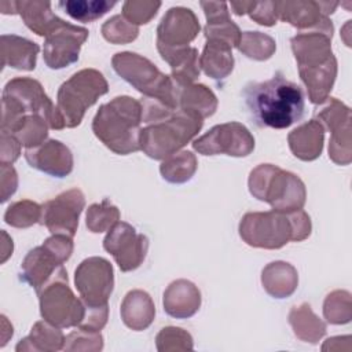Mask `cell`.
Masks as SVG:
<instances>
[{
	"mask_svg": "<svg viewBox=\"0 0 352 352\" xmlns=\"http://www.w3.org/2000/svg\"><path fill=\"white\" fill-rule=\"evenodd\" d=\"M88 30L66 22L45 37L43 58L50 69H63L78 60L81 45L88 38Z\"/></svg>",
	"mask_w": 352,
	"mask_h": 352,
	"instance_id": "obj_17",
	"label": "cell"
},
{
	"mask_svg": "<svg viewBox=\"0 0 352 352\" xmlns=\"http://www.w3.org/2000/svg\"><path fill=\"white\" fill-rule=\"evenodd\" d=\"M120 219V210L109 199L100 204H92L87 212V227L91 232H103L110 230Z\"/></svg>",
	"mask_w": 352,
	"mask_h": 352,
	"instance_id": "obj_38",
	"label": "cell"
},
{
	"mask_svg": "<svg viewBox=\"0 0 352 352\" xmlns=\"http://www.w3.org/2000/svg\"><path fill=\"white\" fill-rule=\"evenodd\" d=\"M74 283L82 302L91 307L106 305L114 287L113 267L103 257H88L76 268Z\"/></svg>",
	"mask_w": 352,
	"mask_h": 352,
	"instance_id": "obj_12",
	"label": "cell"
},
{
	"mask_svg": "<svg viewBox=\"0 0 352 352\" xmlns=\"http://www.w3.org/2000/svg\"><path fill=\"white\" fill-rule=\"evenodd\" d=\"M169 341H180L183 349H192L191 336L180 327H165L157 336V349L165 351L172 349Z\"/></svg>",
	"mask_w": 352,
	"mask_h": 352,
	"instance_id": "obj_43",
	"label": "cell"
},
{
	"mask_svg": "<svg viewBox=\"0 0 352 352\" xmlns=\"http://www.w3.org/2000/svg\"><path fill=\"white\" fill-rule=\"evenodd\" d=\"M85 307V314L78 324V329L87 330V331H100L106 322H107V315H109V305H100V307H91L84 302Z\"/></svg>",
	"mask_w": 352,
	"mask_h": 352,
	"instance_id": "obj_42",
	"label": "cell"
},
{
	"mask_svg": "<svg viewBox=\"0 0 352 352\" xmlns=\"http://www.w3.org/2000/svg\"><path fill=\"white\" fill-rule=\"evenodd\" d=\"M1 202H6L12 195L18 186L16 172L11 165L1 164Z\"/></svg>",
	"mask_w": 352,
	"mask_h": 352,
	"instance_id": "obj_46",
	"label": "cell"
},
{
	"mask_svg": "<svg viewBox=\"0 0 352 352\" xmlns=\"http://www.w3.org/2000/svg\"><path fill=\"white\" fill-rule=\"evenodd\" d=\"M261 283L270 296L275 298H285L292 296L297 289L298 275L292 264L274 261L263 270Z\"/></svg>",
	"mask_w": 352,
	"mask_h": 352,
	"instance_id": "obj_29",
	"label": "cell"
},
{
	"mask_svg": "<svg viewBox=\"0 0 352 352\" xmlns=\"http://www.w3.org/2000/svg\"><path fill=\"white\" fill-rule=\"evenodd\" d=\"M25 158L32 168L55 177H65L73 170L72 151L55 139H50L37 147L26 148Z\"/></svg>",
	"mask_w": 352,
	"mask_h": 352,
	"instance_id": "obj_19",
	"label": "cell"
},
{
	"mask_svg": "<svg viewBox=\"0 0 352 352\" xmlns=\"http://www.w3.org/2000/svg\"><path fill=\"white\" fill-rule=\"evenodd\" d=\"M248 111L260 128L283 129L304 116L305 99L300 85L280 72L263 82H249L242 91Z\"/></svg>",
	"mask_w": 352,
	"mask_h": 352,
	"instance_id": "obj_2",
	"label": "cell"
},
{
	"mask_svg": "<svg viewBox=\"0 0 352 352\" xmlns=\"http://www.w3.org/2000/svg\"><path fill=\"white\" fill-rule=\"evenodd\" d=\"M192 147L204 155L227 154L231 157H246L254 148V138L245 125L231 121L214 125L205 135L195 139Z\"/></svg>",
	"mask_w": 352,
	"mask_h": 352,
	"instance_id": "obj_11",
	"label": "cell"
},
{
	"mask_svg": "<svg viewBox=\"0 0 352 352\" xmlns=\"http://www.w3.org/2000/svg\"><path fill=\"white\" fill-rule=\"evenodd\" d=\"M73 253V238L67 235H52L41 246L32 249L21 264V279L36 292L48 282L66 272L63 263Z\"/></svg>",
	"mask_w": 352,
	"mask_h": 352,
	"instance_id": "obj_9",
	"label": "cell"
},
{
	"mask_svg": "<svg viewBox=\"0 0 352 352\" xmlns=\"http://www.w3.org/2000/svg\"><path fill=\"white\" fill-rule=\"evenodd\" d=\"M319 121L331 132L329 157L338 165L351 162V110L336 98L318 113ZM323 126V128H324Z\"/></svg>",
	"mask_w": 352,
	"mask_h": 352,
	"instance_id": "obj_16",
	"label": "cell"
},
{
	"mask_svg": "<svg viewBox=\"0 0 352 352\" xmlns=\"http://www.w3.org/2000/svg\"><path fill=\"white\" fill-rule=\"evenodd\" d=\"M0 11L3 14H16V3L15 1H1Z\"/></svg>",
	"mask_w": 352,
	"mask_h": 352,
	"instance_id": "obj_48",
	"label": "cell"
},
{
	"mask_svg": "<svg viewBox=\"0 0 352 352\" xmlns=\"http://www.w3.org/2000/svg\"><path fill=\"white\" fill-rule=\"evenodd\" d=\"M122 322L132 330L140 331L147 329L155 315V307L148 296L143 290H131L126 293L121 302Z\"/></svg>",
	"mask_w": 352,
	"mask_h": 352,
	"instance_id": "obj_26",
	"label": "cell"
},
{
	"mask_svg": "<svg viewBox=\"0 0 352 352\" xmlns=\"http://www.w3.org/2000/svg\"><path fill=\"white\" fill-rule=\"evenodd\" d=\"M323 136V125L318 120H311L289 133V147L297 158L302 161H314L322 153Z\"/></svg>",
	"mask_w": 352,
	"mask_h": 352,
	"instance_id": "obj_22",
	"label": "cell"
},
{
	"mask_svg": "<svg viewBox=\"0 0 352 352\" xmlns=\"http://www.w3.org/2000/svg\"><path fill=\"white\" fill-rule=\"evenodd\" d=\"M103 248L118 264L122 272L133 271L144 261L148 250V238L136 232V228L125 221H117L107 232Z\"/></svg>",
	"mask_w": 352,
	"mask_h": 352,
	"instance_id": "obj_13",
	"label": "cell"
},
{
	"mask_svg": "<svg viewBox=\"0 0 352 352\" xmlns=\"http://www.w3.org/2000/svg\"><path fill=\"white\" fill-rule=\"evenodd\" d=\"M199 22L192 10L186 7H172L162 16L157 28V47L183 48L197 37Z\"/></svg>",
	"mask_w": 352,
	"mask_h": 352,
	"instance_id": "obj_18",
	"label": "cell"
},
{
	"mask_svg": "<svg viewBox=\"0 0 352 352\" xmlns=\"http://www.w3.org/2000/svg\"><path fill=\"white\" fill-rule=\"evenodd\" d=\"M253 4H254V1H231L230 3L231 8H232V12L236 14V15L249 14Z\"/></svg>",
	"mask_w": 352,
	"mask_h": 352,
	"instance_id": "obj_47",
	"label": "cell"
},
{
	"mask_svg": "<svg viewBox=\"0 0 352 352\" xmlns=\"http://www.w3.org/2000/svg\"><path fill=\"white\" fill-rule=\"evenodd\" d=\"M311 234V219L302 210L282 213L249 212L239 223L241 238L253 248L279 249L289 241L300 242Z\"/></svg>",
	"mask_w": 352,
	"mask_h": 352,
	"instance_id": "obj_4",
	"label": "cell"
},
{
	"mask_svg": "<svg viewBox=\"0 0 352 352\" xmlns=\"http://www.w3.org/2000/svg\"><path fill=\"white\" fill-rule=\"evenodd\" d=\"M65 336L56 326L45 322H37L32 327V333L21 340L16 351H58L63 349Z\"/></svg>",
	"mask_w": 352,
	"mask_h": 352,
	"instance_id": "obj_31",
	"label": "cell"
},
{
	"mask_svg": "<svg viewBox=\"0 0 352 352\" xmlns=\"http://www.w3.org/2000/svg\"><path fill=\"white\" fill-rule=\"evenodd\" d=\"M116 73L129 82L144 98H151L164 104L177 109L175 99V81L170 76L160 72L147 58L135 52H118L111 59Z\"/></svg>",
	"mask_w": 352,
	"mask_h": 352,
	"instance_id": "obj_7",
	"label": "cell"
},
{
	"mask_svg": "<svg viewBox=\"0 0 352 352\" xmlns=\"http://www.w3.org/2000/svg\"><path fill=\"white\" fill-rule=\"evenodd\" d=\"M0 48L3 67L10 66L19 70H33L36 67L38 44L15 34H3Z\"/></svg>",
	"mask_w": 352,
	"mask_h": 352,
	"instance_id": "obj_23",
	"label": "cell"
},
{
	"mask_svg": "<svg viewBox=\"0 0 352 352\" xmlns=\"http://www.w3.org/2000/svg\"><path fill=\"white\" fill-rule=\"evenodd\" d=\"M16 14L21 15L25 25L37 36L47 37L66 21L56 16L51 10L50 1H15Z\"/></svg>",
	"mask_w": 352,
	"mask_h": 352,
	"instance_id": "obj_24",
	"label": "cell"
},
{
	"mask_svg": "<svg viewBox=\"0 0 352 352\" xmlns=\"http://www.w3.org/2000/svg\"><path fill=\"white\" fill-rule=\"evenodd\" d=\"M40 312L44 320L56 327H72L81 323L85 307L67 285V272L60 274L37 292Z\"/></svg>",
	"mask_w": 352,
	"mask_h": 352,
	"instance_id": "obj_10",
	"label": "cell"
},
{
	"mask_svg": "<svg viewBox=\"0 0 352 352\" xmlns=\"http://www.w3.org/2000/svg\"><path fill=\"white\" fill-rule=\"evenodd\" d=\"M29 114L41 116L52 129H63L65 121L58 107L44 92L37 80L16 77L3 89L1 131L14 133Z\"/></svg>",
	"mask_w": 352,
	"mask_h": 352,
	"instance_id": "obj_5",
	"label": "cell"
},
{
	"mask_svg": "<svg viewBox=\"0 0 352 352\" xmlns=\"http://www.w3.org/2000/svg\"><path fill=\"white\" fill-rule=\"evenodd\" d=\"M205 16V37L206 40H221L231 48L238 47L242 32L230 18L228 4L224 1H201Z\"/></svg>",
	"mask_w": 352,
	"mask_h": 352,
	"instance_id": "obj_20",
	"label": "cell"
},
{
	"mask_svg": "<svg viewBox=\"0 0 352 352\" xmlns=\"http://www.w3.org/2000/svg\"><path fill=\"white\" fill-rule=\"evenodd\" d=\"M84 205L85 198L81 190H67L41 205L40 224L45 226L52 235H67L73 238Z\"/></svg>",
	"mask_w": 352,
	"mask_h": 352,
	"instance_id": "obj_14",
	"label": "cell"
},
{
	"mask_svg": "<svg viewBox=\"0 0 352 352\" xmlns=\"http://www.w3.org/2000/svg\"><path fill=\"white\" fill-rule=\"evenodd\" d=\"M161 58L169 63L172 69V78L177 84H192L199 77V58L194 47L183 48H164L157 47Z\"/></svg>",
	"mask_w": 352,
	"mask_h": 352,
	"instance_id": "obj_27",
	"label": "cell"
},
{
	"mask_svg": "<svg viewBox=\"0 0 352 352\" xmlns=\"http://www.w3.org/2000/svg\"><path fill=\"white\" fill-rule=\"evenodd\" d=\"M289 323L292 324L294 334L309 342H318L326 333V324L312 312L308 304L294 307L289 314Z\"/></svg>",
	"mask_w": 352,
	"mask_h": 352,
	"instance_id": "obj_32",
	"label": "cell"
},
{
	"mask_svg": "<svg viewBox=\"0 0 352 352\" xmlns=\"http://www.w3.org/2000/svg\"><path fill=\"white\" fill-rule=\"evenodd\" d=\"M143 121L140 150L153 160H165L177 153L202 128L204 118L192 111L172 109L151 98H142Z\"/></svg>",
	"mask_w": 352,
	"mask_h": 352,
	"instance_id": "obj_1",
	"label": "cell"
},
{
	"mask_svg": "<svg viewBox=\"0 0 352 352\" xmlns=\"http://www.w3.org/2000/svg\"><path fill=\"white\" fill-rule=\"evenodd\" d=\"M175 99L177 109L197 113L202 118L213 116L217 109L214 94L202 84L175 82Z\"/></svg>",
	"mask_w": 352,
	"mask_h": 352,
	"instance_id": "obj_25",
	"label": "cell"
},
{
	"mask_svg": "<svg viewBox=\"0 0 352 352\" xmlns=\"http://www.w3.org/2000/svg\"><path fill=\"white\" fill-rule=\"evenodd\" d=\"M323 314L329 323H348L351 320V294L344 290L330 293L324 300Z\"/></svg>",
	"mask_w": 352,
	"mask_h": 352,
	"instance_id": "obj_39",
	"label": "cell"
},
{
	"mask_svg": "<svg viewBox=\"0 0 352 352\" xmlns=\"http://www.w3.org/2000/svg\"><path fill=\"white\" fill-rule=\"evenodd\" d=\"M199 66L213 80L226 78L234 69V56L231 47L221 40H206Z\"/></svg>",
	"mask_w": 352,
	"mask_h": 352,
	"instance_id": "obj_30",
	"label": "cell"
},
{
	"mask_svg": "<svg viewBox=\"0 0 352 352\" xmlns=\"http://www.w3.org/2000/svg\"><path fill=\"white\" fill-rule=\"evenodd\" d=\"M197 157L191 151L184 150L165 158L160 166V172L164 180L180 184L188 182L192 177V175L197 170Z\"/></svg>",
	"mask_w": 352,
	"mask_h": 352,
	"instance_id": "obj_33",
	"label": "cell"
},
{
	"mask_svg": "<svg viewBox=\"0 0 352 352\" xmlns=\"http://www.w3.org/2000/svg\"><path fill=\"white\" fill-rule=\"evenodd\" d=\"M48 122L41 116L29 114L25 117L22 125L10 135L15 136L22 146L33 148L44 143V139L48 135Z\"/></svg>",
	"mask_w": 352,
	"mask_h": 352,
	"instance_id": "obj_36",
	"label": "cell"
},
{
	"mask_svg": "<svg viewBox=\"0 0 352 352\" xmlns=\"http://www.w3.org/2000/svg\"><path fill=\"white\" fill-rule=\"evenodd\" d=\"M107 91L106 78L95 69H82L65 81L58 91L56 107L66 128L80 125L88 107L95 104L98 98L107 94Z\"/></svg>",
	"mask_w": 352,
	"mask_h": 352,
	"instance_id": "obj_8",
	"label": "cell"
},
{
	"mask_svg": "<svg viewBox=\"0 0 352 352\" xmlns=\"http://www.w3.org/2000/svg\"><path fill=\"white\" fill-rule=\"evenodd\" d=\"M337 6V1H275L278 19L289 22L297 29L320 30L331 36L334 28L327 15L333 14Z\"/></svg>",
	"mask_w": 352,
	"mask_h": 352,
	"instance_id": "obj_15",
	"label": "cell"
},
{
	"mask_svg": "<svg viewBox=\"0 0 352 352\" xmlns=\"http://www.w3.org/2000/svg\"><path fill=\"white\" fill-rule=\"evenodd\" d=\"M298 73L307 87L309 100L314 104H320L329 99V94L336 81L337 59L334 56L324 65L311 69H300Z\"/></svg>",
	"mask_w": 352,
	"mask_h": 352,
	"instance_id": "obj_28",
	"label": "cell"
},
{
	"mask_svg": "<svg viewBox=\"0 0 352 352\" xmlns=\"http://www.w3.org/2000/svg\"><path fill=\"white\" fill-rule=\"evenodd\" d=\"M40 217L41 206L29 199L11 204L4 213V221L16 228H26L40 223Z\"/></svg>",
	"mask_w": 352,
	"mask_h": 352,
	"instance_id": "obj_37",
	"label": "cell"
},
{
	"mask_svg": "<svg viewBox=\"0 0 352 352\" xmlns=\"http://www.w3.org/2000/svg\"><path fill=\"white\" fill-rule=\"evenodd\" d=\"M103 37L113 44H125L133 41L138 34V26L132 25L122 15H114L107 19L102 26Z\"/></svg>",
	"mask_w": 352,
	"mask_h": 352,
	"instance_id": "obj_40",
	"label": "cell"
},
{
	"mask_svg": "<svg viewBox=\"0 0 352 352\" xmlns=\"http://www.w3.org/2000/svg\"><path fill=\"white\" fill-rule=\"evenodd\" d=\"M249 15L253 21L264 26H272L278 21L275 1H254Z\"/></svg>",
	"mask_w": 352,
	"mask_h": 352,
	"instance_id": "obj_44",
	"label": "cell"
},
{
	"mask_svg": "<svg viewBox=\"0 0 352 352\" xmlns=\"http://www.w3.org/2000/svg\"><path fill=\"white\" fill-rule=\"evenodd\" d=\"M161 1H125L122 4V16L132 25H144L155 16Z\"/></svg>",
	"mask_w": 352,
	"mask_h": 352,
	"instance_id": "obj_41",
	"label": "cell"
},
{
	"mask_svg": "<svg viewBox=\"0 0 352 352\" xmlns=\"http://www.w3.org/2000/svg\"><path fill=\"white\" fill-rule=\"evenodd\" d=\"M116 6V1L109 0H62L58 3L69 16L87 23L102 18Z\"/></svg>",
	"mask_w": 352,
	"mask_h": 352,
	"instance_id": "obj_34",
	"label": "cell"
},
{
	"mask_svg": "<svg viewBox=\"0 0 352 352\" xmlns=\"http://www.w3.org/2000/svg\"><path fill=\"white\" fill-rule=\"evenodd\" d=\"M275 40L261 32H243L238 50L250 59L267 60L275 52Z\"/></svg>",
	"mask_w": 352,
	"mask_h": 352,
	"instance_id": "obj_35",
	"label": "cell"
},
{
	"mask_svg": "<svg viewBox=\"0 0 352 352\" xmlns=\"http://www.w3.org/2000/svg\"><path fill=\"white\" fill-rule=\"evenodd\" d=\"M143 109L140 100L117 96L99 107L92 121L95 136L111 151L126 155L140 150V122Z\"/></svg>",
	"mask_w": 352,
	"mask_h": 352,
	"instance_id": "obj_3",
	"label": "cell"
},
{
	"mask_svg": "<svg viewBox=\"0 0 352 352\" xmlns=\"http://www.w3.org/2000/svg\"><path fill=\"white\" fill-rule=\"evenodd\" d=\"M199 305L201 293L190 280L177 279L164 292V309L172 318H190L199 309Z\"/></svg>",
	"mask_w": 352,
	"mask_h": 352,
	"instance_id": "obj_21",
	"label": "cell"
},
{
	"mask_svg": "<svg viewBox=\"0 0 352 352\" xmlns=\"http://www.w3.org/2000/svg\"><path fill=\"white\" fill-rule=\"evenodd\" d=\"M19 154H21V143L16 140V138L7 132H1V155H0L1 164L11 165L18 160Z\"/></svg>",
	"mask_w": 352,
	"mask_h": 352,
	"instance_id": "obj_45",
	"label": "cell"
},
{
	"mask_svg": "<svg viewBox=\"0 0 352 352\" xmlns=\"http://www.w3.org/2000/svg\"><path fill=\"white\" fill-rule=\"evenodd\" d=\"M250 194L271 205L272 210L289 213L302 209L307 191L302 180L272 164H261L249 175Z\"/></svg>",
	"mask_w": 352,
	"mask_h": 352,
	"instance_id": "obj_6",
	"label": "cell"
}]
</instances>
